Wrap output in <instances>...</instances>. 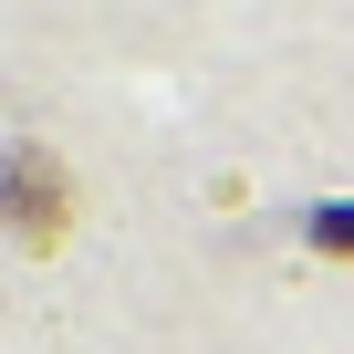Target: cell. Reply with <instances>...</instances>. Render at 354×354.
<instances>
[{
	"label": "cell",
	"mask_w": 354,
	"mask_h": 354,
	"mask_svg": "<svg viewBox=\"0 0 354 354\" xmlns=\"http://www.w3.org/2000/svg\"><path fill=\"white\" fill-rule=\"evenodd\" d=\"M323 240H333V250H354V209H333V219H323Z\"/></svg>",
	"instance_id": "2"
},
{
	"label": "cell",
	"mask_w": 354,
	"mask_h": 354,
	"mask_svg": "<svg viewBox=\"0 0 354 354\" xmlns=\"http://www.w3.org/2000/svg\"><path fill=\"white\" fill-rule=\"evenodd\" d=\"M63 209H73V188H63L53 146H11L0 156V230L11 240H63Z\"/></svg>",
	"instance_id": "1"
}]
</instances>
